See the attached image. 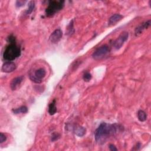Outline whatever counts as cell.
Segmentation results:
<instances>
[{
  "mask_svg": "<svg viewBox=\"0 0 151 151\" xmlns=\"http://www.w3.org/2000/svg\"><path fill=\"white\" fill-rule=\"evenodd\" d=\"M150 25V20H148L143 23H142L141 25L138 26L136 28L135 31H134V34L136 36H138L140 34H141L143 31L149 28Z\"/></svg>",
  "mask_w": 151,
  "mask_h": 151,
  "instance_id": "obj_9",
  "label": "cell"
},
{
  "mask_svg": "<svg viewBox=\"0 0 151 151\" xmlns=\"http://www.w3.org/2000/svg\"><path fill=\"white\" fill-rule=\"evenodd\" d=\"M63 36V31L61 29H55L50 36V41L54 44L57 43L62 38Z\"/></svg>",
  "mask_w": 151,
  "mask_h": 151,
  "instance_id": "obj_7",
  "label": "cell"
},
{
  "mask_svg": "<svg viewBox=\"0 0 151 151\" xmlns=\"http://www.w3.org/2000/svg\"><path fill=\"white\" fill-rule=\"evenodd\" d=\"M6 140V136L4 134H3L2 133H0V143L4 142Z\"/></svg>",
  "mask_w": 151,
  "mask_h": 151,
  "instance_id": "obj_20",
  "label": "cell"
},
{
  "mask_svg": "<svg viewBox=\"0 0 151 151\" xmlns=\"http://www.w3.org/2000/svg\"><path fill=\"white\" fill-rule=\"evenodd\" d=\"M91 77H92L91 74L88 72L85 73L83 76V78L84 81L86 82H88L91 79Z\"/></svg>",
  "mask_w": 151,
  "mask_h": 151,
  "instance_id": "obj_18",
  "label": "cell"
},
{
  "mask_svg": "<svg viewBox=\"0 0 151 151\" xmlns=\"http://www.w3.org/2000/svg\"><path fill=\"white\" fill-rule=\"evenodd\" d=\"M137 118L140 122H145L147 119V115L146 113L142 110L137 111Z\"/></svg>",
  "mask_w": 151,
  "mask_h": 151,
  "instance_id": "obj_15",
  "label": "cell"
},
{
  "mask_svg": "<svg viewBox=\"0 0 151 151\" xmlns=\"http://www.w3.org/2000/svg\"><path fill=\"white\" fill-rule=\"evenodd\" d=\"M46 75V71L44 68H40L35 71L34 74H30V79L35 83H40Z\"/></svg>",
  "mask_w": 151,
  "mask_h": 151,
  "instance_id": "obj_5",
  "label": "cell"
},
{
  "mask_svg": "<svg viewBox=\"0 0 151 151\" xmlns=\"http://www.w3.org/2000/svg\"><path fill=\"white\" fill-rule=\"evenodd\" d=\"M123 127L117 124L101 123L94 133L95 140L100 143H104L109 137L114 135L123 130Z\"/></svg>",
  "mask_w": 151,
  "mask_h": 151,
  "instance_id": "obj_1",
  "label": "cell"
},
{
  "mask_svg": "<svg viewBox=\"0 0 151 151\" xmlns=\"http://www.w3.org/2000/svg\"><path fill=\"white\" fill-rule=\"evenodd\" d=\"M26 2V1H21V0H19L17 1L16 2V6L17 7H21L22 6H23Z\"/></svg>",
  "mask_w": 151,
  "mask_h": 151,
  "instance_id": "obj_19",
  "label": "cell"
},
{
  "mask_svg": "<svg viewBox=\"0 0 151 151\" xmlns=\"http://www.w3.org/2000/svg\"><path fill=\"white\" fill-rule=\"evenodd\" d=\"M123 18V17L119 14H115L113 15L109 19L108 25L113 26V25H116V23L118 22L119 21H120Z\"/></svg>",
  "mask_w": 151,
  "mask_h": 151,
  "instance_id": "obj_11",
  "label": "cell"
},
{
  "mask_svg": "<svg viewBox=\"0 0 151 151\" xmlns=\"http://www.w3.org/2000/svg\"><path fill=\"white\" fill-rule=\"evenodd\" d=\"M74 132L77 136L79 137H81L85 134L86 132V129L83 126H77L74 129Z\"/></svg>",
  "mask_w": 151,
  "mask_h": 151,
  "instance_id": "obj_12",
  "label": "cell"
},
{
  "mask_svg": "<svg viewBox=\"0 0 151 151\" xmlns=\"http://www.w3.org/2000/svg\"><path fill=\"white\" fill-rule=\"evenodd\" d=\"M110 51V49L108 45H103L99 47L92 54V57L94 60H98L103 58L105 57Z\"/></svg>",
  "mask_w": 151,
  "mask_h": 151,
  "instance_id": "obj_4",
  "label": "cell"
},
{
  "mask_svg": "<svg viewBox=\"0 0 151 151\" xmlns=\"http://www.w3.org/2000/svg\"><path fill=\"white\" fill-rule=\"evenodd\" d=\"M35 7V2L34 1H30L28 4V9L26 11V14L27 15H29L34 10Z\"/></svg>",
  "mask_w": 151,
  "mask_h": 151,
  "instance_id": "obj_16",
  "label": "cell"
},
{
  "mask_svg": "<svg viewBox=\"0 0 151 151\" xmlns=\"http://www.w3.org/2000/svg\"><path fill=\"white\" fill-rule=\"evenodd\" d=\"M64 5V1H50L45 9V15L50 17L63 9Z\"/></svg>",
  "mask_w": 151,
  "mask_h": 151,
  "instance_id": "obj_3",
  "label": "cell"
},
{
  "mask_svg": "<svg viewBox=\"0 0 151 151\" xmlns=\"http://www.w3.org/2000/svg\"><path fill=\"white\" fill-rule=\"evenodd\" d=\"M17 68L16 64L12 61H6L2 66V71L5 73H11Z\"/></svg>",
  "mask_w": 151,
  "mask_h": 151,
  "instance_id": "obj_8",
  "label": "cell"
},
{
  "mask_svg": "<svg viewBox=\"0 0 151 151\" xmlns=\"http://www.w3.org/2000/svg\"><path fill=\"white\" fill-rule=\"evenodd\" d=\"M109 149L111 150V151H116V150H117V149L116 148V147L113 145V144H110L109 145Z\"/></svg>",
  "mask_w": 151,
  "mask_h": 151,
  "instance_id": "obj_22",
  "label": "cell"
},
{
  "mask_svg": "<svg viewBox=\"0 0 151 151\" xmlns=\"http://www.w3.org/2000/svg\"><path fill=\"white\" fill-rule=\"evenodd\" d=\"M74 32V29L73 27V21L72 20L67 27V34L71 35Z\"/></svg>",
  "mask_w": 151,
  "mask_h": 151,
  "instance_id": "obj_17",
  "label": "cell"
},
{
  "mask_svg": "<svg viewBox=\"0 0 151 151\" xmlns=\"http://www.w3.org/2000/svg\"><path fill=\"white\" fill-rule=\"evenodd\" d=\"M128 37L129 33L127 32H122L113 42V47H114V48L116 50L120 49L122 47L123 44L127 41V40L128 39Z\"/></svg>",
  "mask_w": 151,
  "mask_h": 151,
  "instance_id": "obj_6",
  "label": "cell"
},
{
  "mask_svg": "<svg viewBox=\"0 0 151 151\" xmlns=\"http://www.w3.org/2000/svg\"><path fill=\"white\" fill-rule=\"evenodd\" d=\"M21 55V49L16 42L9 43L5 49L3 54L4 58L8 61H12Z\"/></svg>",
  "mask_w": 151,
  "mask_h": 151,
  "instance_id": "obj_2",
  "label": "cell"
},
{
  "mask_svg": "<svg viewBox=\"0 0 151 151\" xmlns=\"http://www.w3.org/2000/svg\"><path fill=\"white\" fill-rule=\"evenodd\" d=\"M12 111L14 114H19V113H26L28 112V108L25 106H22L19 107V108L12 109Z\"/></svg>",
  "mask_w": 151,
  "mask_h": 151,
  "instance_id": "obj_14",
  "label": "cell"
},
{
  "mask_svg": "<svg viewBox=\"0 0 151 151\" xmlns=\"http://www.w3.org/2000/svg\"><path fill=\"white\" fill-rule=\"evenodd\" d=\"M60 137V135L57 133H53V134L52 135V137H51V140L52 141H54L57 140L58 138Z\"/></svg>",
  "mask_w": 151,
  "mask_h": 151,
  "instance_id": "obj_21",
  "label": "cell"
},
{
  "mask_svg": "<svg viewBox=\"0 0 151 151\" xmlns=\"http://www.w3.org/2000/svg\"><path fill=\"white\" fill-rule=\"evenodd\" d=\"M23 80H24L23 76H19V77H17L13 78L10 83V87L12 90H16L21 85Z\"/></svg>",
  "mask_w": 151,
  "mask_h": 151,
  "instance_id": "obj_10",
  "label": "cell"
},
{
  "mask_svg": "<svg viewBox=\"0 0 151 151\" xmlns=\"http://www.w3.org/2000/svg\"><path fill=\"white\" fill-rule=\"evenodd\" d=\"M57 112V107L55 106V100L54 99L49 104L48 113L50 115H54Z\"/></svg>",
  "mask_w": 151,
  "mask_h": 151,
  "instance_id": "obj_13",
  "label": "cell"
}]
</instances>
